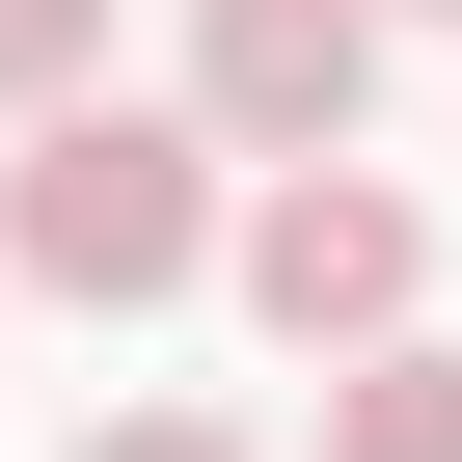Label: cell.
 Returning <instances> with one entry per match:
<instances>
[{"label": "cell", "mask_w": 462, "mask_h": 462, "mask_svg": "<svg viewBox=\"0 0 462 462\" xmlns=\"http://www.w3.org/2000/svg\"><path fill=\"white\" fill-rule=\"evenodd\" d=\"M245 217H217V136L190 109H55L28 163H0V273L28 300H82V327H136V300H190Z\"/></svg>", "instance_id": "obj_1"}, {"label": "cell", "mask_w": 462, "mask_h": 462, "mask_svg": "<svg viewBox=\"0 0 462 462\" xmlns=\"http://www.w3.org/2000/svg\"><path fill=\"white\" fill-rule=\"evenodd\" d=\"M217 273H245V327H273L300 381H354V354L435 327V190H381V163H273Z\"/></svg>", "instance_id": "obj_2"}, {"label": "cell", "mask_w": 462, "mask_h": 462, "mask_svg": "<svg viewBox=\"0 0 462 462\" xmlns=\"http://www.w3.org/2000/svg\"><path fill=\"white\" fill-rule=\"evenodd\" d=\"M381 109V0H190V136L217 163H354Z\"/></svg>", "instance_id": "obj_3"}, {"label": "cell", "mask_w": 462, "mask_h": 462, "mask_svg": "<svg viewBox=\"0 0 462 462\" xmlns=\"http://www.w3.org/2000/svg\"><path fill=\"white\" fill-rule=\"evenodd\" d=\"M327 462H462V354H435V327L354 354V381H327Z\"/></svg>", "instance_id": "obj_4"}, {"label": "cell", "mask_w": 462, "mask_h": 462, "mask_svg": "<svg viewBox=\"0 0 462 462\" xmlns=\"http://www.w3.org/2000/svg\"><path fill=\"white\" fill-rule=\"evenodd\" d=\"M82 82H109V0H0V136H55Z\"/></svg>", "instance_id": "obj_5"}, {"label": "cell", "mask_w": 462, "mask_h": 462, "mask_svg": "<svg viewBox=\"0 0 462 462\" xmlns=\"http://www.w3.org/2000/svg\"><path fill=\"white\" fill-rule=\"evenodd\" d=\"M82 462H245V435H217V408H109Z\"/></svg>", "instance_id": "obj_6"}, {"label": "cell", "mask_w": 462, "mask_h": 462, "mask_svg": "<svg viewBox=\"0 0 462 462\" xmlns=\"http://www.w3.org/2000/svg\"><path fill=\"white\" fill-rule=\"evenodd\" d=\"M381 28H462V0H381Z\"/></svg>", "instance_id": "obj_7"}]
</instances>
